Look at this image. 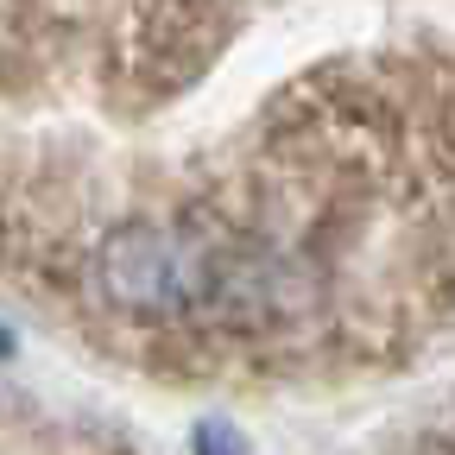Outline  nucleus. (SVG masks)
Wrapping results in <instances>:
<instances>
[{
	"label": "nucleus",
	"instance_id": "1",
	"mask_svg": "<svg viewBox=\"0 0 455 455\" xmlns=\"http://www.w3.org/2000/svg\"><path fill=\"white\" fill-rule=\"evenodd\" d=\"M228 235L203 221H121L95 247V291L108 310L171 323L215 310L221 278H228Z\"/></svg>",
	"mask_w": 455,
	"mask_h": 455
},
{
	"label": "nucleus",
	"instance_id": "2",
	"mask_svg": "<svg viewBox=\"0 0 455 455\" xmlns=\"http://www.w3.org/2000/svg\"><path fill=\"white\" fill-rule=\"evenodd\" d=\"M190 455H253V449H247V436L228 424V418H203L190 430Z\"/></svg>",
	"mask_w": 455,
	"mask_h": 455
}]
</instances>
